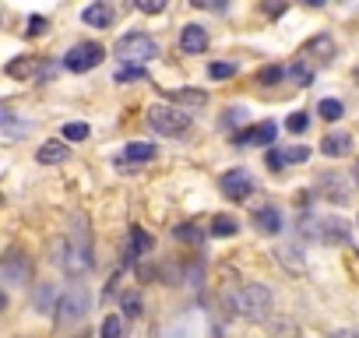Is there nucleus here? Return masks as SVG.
Listing matches in <instances>:
<instances>
[{
	"instance_id": "32",
	"label": "nucleus",
	"mask_w": 359,
	"mask_h": 338,
	"mask_svg": "<svg viewBox=\"0 0 359 338\" xmlns=\"http://www.w3.org/2000/svg\"><path fill=\"white\" fill-rule=\"evenodd\" d=\"M282 155H285V165H289V162H303V158H310V148H303V144H299V148H282Z\"/></svg>"
},
{
	"instance_id": "29",
	"label": "nucleus",
	"mask_w": 359,
	"mask_h": 338,
	"mask_svg": "<svg viewBox=\"0 0 359 338\" xmlns=\"http://www.w3.org/2000/svg\"><path fill=\"white\" fill-rule=\"evenodd\" d=\"M141 15H162L165 11V4H162V0H137V4H134Z\"/></svg>"
},
{
	"instance_id": "18",
	"label": "nucleus",
	"mask_w": 359,
	"mask_h": 338,
	"mask_svg": "<svg viewBox=\"0 0 359 338\" xmlns=\"http://www.w3.org/2000/svg\"><path fill=\"white\" fill-rule=\"evenodd\" d=\"M236 229H240V222L233 219V215H215L212 219V236H236Z\"/></svg>"
},
{
	"instance_id": "10",
	"label": "nucleus",
	"mask_w": 359,
	"mask_h": 338,
	"mask_svg": "<svg viewBox=\"0 0 359 338\" xmlns=\"http://www.w3.org/2000/svg\"><path fill=\"white\" fill-rule=\"evenodd\" d=\"M331 57H334V39H331V36H317V39H310V43L303 46V64H310V60L327 64Z\"/></svg>"
},
{
	"instance_id": "7",
	"label": "nucleus",
	"mask_w": 359,
	"mask_h": 338,
	"mask_svg": "<svg viewBox=\"0 0 359 338\" xmlns=\"http://www.w3.org/2000/svg\"><path fill=\"white\" fill-rule=\"evenodd\" d=\"M0 275H4L8 285H25L29 275H32V261H29V254L11 250V254L4 257V264H0Z\"/></svg>"
},
{
	"instance_id": "5",
	"label": "nucleus",
	"mask_w": 359,
	"mask_h": 338,
	"mask_svg": "<svg viewBox=\"0 0 359 338\" xmlns=\"http://www.w3.org/2000/svg\"><path fill=\"white\" fill-rule=\"evenodd\" d=\"M88 313V292L85 289H71V292H64L60 299H57V317L64 320V324H74V320H81Z\"/></svg>"
},
{
	"instance_id": "13",
	"label": "nucleus",
	"mask_w": 359,
	"mask_h": 338,
	"mask_svg": "<svg viewBox=\"0 0 359 338\" xmlns=\"http://www.w3.org/2000/svg\"><path fill=\"white\" fill-rule=\"evenodd\" d=\"M169 106H205L208 102V92L201 88H176V92H165Z\"/></svg>"
},
{
	"instance_id": "30",
	"label": "nucleus",
	"mask_w": 359,
	"mask_h": 338,
	"mask_svg": "<svg viewBox=\"0 0 359 338\" xmlns=\"http://www.w3.org/2000/svg\"><path fill=\"white\" fill-rule=\"evenodd\" d=\"M208 74H212L215 81H222V78H233V74H236V64H212V67H208Z\"/></svg>"
},
{
	"instance_id": "38",
	"label": "nucleus",
	"mask_w": 359,
	"mask_h": 338,
	"mask_svg": "<svg viewBox=\"0 0 359 338\" xmlns=\"http://www.w3.org/2000/svg\"><path fill=\"white\" fill-rule=\"evenodd\" d=\"M355 78H359V67H355Z\"/></svg>"
},
{
	"instance_id": "1",
	"label": "nucleus",
	"mask_w": 359,
	"mask_h": 338,
	"mask_svg": "<svg viewBox=\"0 0 359 338\" xmlns=\"http://www.w3.org/2000/svg\"><path fill=\"white\" fill-rule=\"evenodd\" d=\"M113 53H116L120 60H130L134 67H144V60L158 57V43H155L148 32H127V36L113 46Z\"/></svg>"
},
{
	"instance_id": "22",
	"label": "nucleus",
	"mask_w": 359,
	"mask_h": 338,
	"mask_svg": "<svg viewBox=\"0 0 359 338\" xmlns=\"http://www.w3.org/2000/svg\"><path fill=\"white\" fill-rule=\"evenodd\" d=\"M282 78H289V67H264L257 74V85H278Z\"/></svg>"
},
{
	"instance_id": "17",
	"label": "nucleus",
	"mask_w": 359,
	"mask_h": 338,
	"mask_svg": "<svg viewBox=\"0 0 359 338\" xmlns=\"http://www.w3.org/2000/svg\"><path fill=\"white\" fill-rule=\"evenodd\" d=\"M148 158H155V148H151V144H127L116 162L127 165V162H148Z\"/></svg>"
},
{
	"instance_id": "37",
	"label": "nucleus",
	"mask_w": 359,
	"mask_h": 338,
	"mask_svg": "<svg viewBox=\"0 0 359 338\" xmlns=\"http://www.w3.org/2000/svg\"><path fill=\"white\" fill-rule=\"evenodd\" d=\"M355 184H359V165H355Z\"/></svg>"
},
{
	"instance_id": "35",
	"label": "nucleus",
	"mask_w": 359,
	"mask_h": 338,
	"mask_svg": "<svg viewBox=\"0 0 359 338\" xmlns=\"http://www.w3.org/2000/svg\"><path fill=\"white\" fill-rule=\"evenodd\" d=\"M43 29H46V18H39V15H32V18H29V32L36 36V32H43Z\"/></svg>"
},
{
	"instance_id": "11",
	"label": "nucleus",
	"mask_w": 359,
	"mask_h": 338,
	"mask_svg": "<svg viewBox=\"0 0 359 338\" xmlns=\"http://www.w3.org/2000/svg\"><path fill=\"white\" fill-rule=\"evenodd\" d=\"M275 134H278V127H275L271 120H264V123H257V127L236 134V144H268V141H275Z\"/></svg>"
},
{
	"instance_id": "12",
	"label": "nucleus",
	"mask_w": 359,
	"mask_h": 338,
	"mask_svg": "<svg viewBox=\"0 0 359 338\" xmlns=\"http://www.w3.org/2000/svg\"><path fill=\"white\" fill-rule=\"evenodd\" d=\"M67 155H71V148H67L64 141H46V144H39V151H36V158H39L43 165H60V162H67Z\"/></svg>"
},
{
	"instance_id": "36",
	"label": "nucleus",
	"mask_w": 359,
	"mask_h": 338,
	"mask_svg": "<svg viewBox=\"0 0 359 338\" xmlns=\"http://www.w3.org/2000/svg\"><path fill=\"white\" fill-rule=\"evenodd\" d=\"M240 116H243V109H229V116H226V120H222V123H236V120H240Z\"/></svg>"
},
{
	"instance_id": "28",
	"label": "nucleus",
	"mask_w": 359,
	"mask_h": 338,
	"mask_svg": "<svg viewBox=\"0 0 359 338\" xmlns=\"http://www.w3.org/2000/svg\"><path fill=\"white\" fill-rule=\"evenodd\" d=\"M130 243H134V250H137V254H141V250H151V236H148V233H141L137 226L130 229Z\"/></svg>"
},
{
	"instance_id": "20",
	"label": "nucleus",
	"mask_w": 359,
	"mask_h": 338,
	"mask_svg": "<svg viewBox=\"0 0 359 338\" xmlns=\"http://www.w3.org/2000/svg\"><path fill=\"white\" fill-rule=\"evenodd\" d=\"M317 113H320L324 120H341V116H345V106H341L338 99H320V102H317Z\"/></svg>"
},
{
	"instance_id": "2",
	"label": "nucleus",
	"mask_w": 359,
	"mask_h": 338,
	"mask_svg": "<svg viewBox=\"0 0 359 338\" xmlns=\"http://www.w3.org/2000/svg\"><path fill=\"white\" fill-rule=\"evenodd\" d=\"M148 123L158 134H165V137H180V134L191 130V113H184L180 106H151L148 109Z\"/></svg>"
},
{
	"instance_id": "8",
	"label": "nucleus",
	"mask_w": 359,
	"mask_h": 338,
	"mask_svg": "<svg viewBox=\"0 0 359 338\" xmlns=\"http://www.w3.org/2000/svg\"><path fill=\"white\" fill-rule=\"evenodd\" d=\"M81 22L92 25V29H109V25L116 22V8L106 4V0H99V4H88V8L81 11Z\"/></svg>"
},
{
	"instance_id": "6",
	"label": "nucleus",
	"mask_w": 359,
	"mask_h": 338,
	"mask_svg": "<svg viewBox=\"0 0 359 338\" xmlns=\"http://www.w3.org/2000/svg\"><path fill=\"white\" fill-rule=\"evenodd\" d=\"M222 191H226L229 201H247L257 191V184H254V177L247 173V169H229V173L222 177Z\"/></svg>"
},
{
	"instance_id": "24",
	"label": "nucleus",
	"mask_w": 359,
	"mask_h": 338,
	"mask_svg": "<svg viewBox=\"0 0 359 338\" xmlns=\"http://www.w3.org/2000/svg\"><path fill=\"white\" fill-rule=\"evenodd\" d=\"M60 137H64V141H85V137H88V123H64Z\"/></svg>"
},
{
	"instance_id": "9",
	"label": "nucleus",
	"mask_w": 359,
	"mask_h": 338,
	"mask_svg": "<svg viewBox=\"0 0 359 338\" xmlns=\"http://www.w3.org/2000/svg\"><path fill=\"white\" fill-rule=\"evenodd\" d=\"M180 50L184 53H205L208 50V32L201 25H184L180 29Z\"/></svg>"
},
{
	"instance_id": "26",
	"label": "nucleus",
	"mask_w": 359,
	"mask_h": 338,
	"mask_svg": "<svg viewBox=\"0 0 359 338\" xmlns=\"http://www.w3.org/2000/svg\"><path fill=\"white\" fill-rule=\"evenodd\" d=\"M306 127H310V116H306V113H292V116L285 120V130H289V134H303Z\"/></svg>"
},
{
	"instance_id": "23",
	"label": "nucleus",
	"mask_w": 359,
	"mask_h": 338,
	"mask_svg": "<svg viewBox=\"0 0 359 338\" xmlns=\"http://www.w3.org/2000/svg\"><path fill=\"white\" fill-rule=\"evenodd\" d=\"M289 78H292L296 85H310V81H313V67H310V64H292V67H289Z\"/></svg>"
},
{
	"instance_id": "31",
	"label": "nucleus",
	"mask_w": 359,
	"mask_h": 338,
	"mask_svg": "<svg viewBox=\"0 0 359 338\" xmlns=\"http://www.w3.org/2000/svg\"><path fill=\"white\" fill-rule=\"evenodd\" d=\"M268 169H271V173H282V169H285V155H282V148H271V151H268Z\"/></svg>"
},
{
	"instance_id": "15",
	"label": "nucleus",
	"mask_w": 359,
	"mask_h": 338,
	"mask_svg": "<svg viewBox=\"0 0 359 338\" xmlns=\"http://www.w3.org/2000/svg\"><path fill=\"white\" fill-rule=\"evenodd\" d=\"M254 226H257V233L275 236V233H282V212H278V208H261V212L254 215Z\"/></svg>"
},
{
	"instance_id": "27",
	"label": "nucleus",
	"mask_w": 359,
	"mask_h": 338,
	"mask_svg": "<svg viewBox=\"0 0 359 338\" xmlns=\"http://www.w3.org/2000/svg\"><path fill=\"white\" fill-rule=\"evenodd\" d=\"M144 67H120L116 71V81H144Z\"/></svg>"
},
{
	"instance_id": "33",
	"label": "nucleus",
	"mask_w": 359,
	"mask_h": 338,
	"mask_svg": "<svg viewBox=\"0 0 359 338\" xmlns=\"http://www.w3.org/2000/svg\"><path fill=\"white\" fill-rule=\"evenodd\" d=\"M271 334L282 338V334H296V324L292 320H271Z\"/></svg>"
},
{
	"instance_id": "3",
	"label": "nucleus",
	"mask_w": 359,
	"mask_h": 338,
	"mask_svg": "<svg viewBox=\"0 0 359 338\" xmlns=\"http://www.w3.org/2000/svg\"><path fill=\"white\" fill-rule=\"evenodd\" d=\"M236 310H240L243 317H250V320H268L271 292H268L264 285L250 282V285H243V289H240V296H236Z\"/></svg>"
},
{
	"instance_id": "21",
	"label": "nucleus",
	"mask_w": 359,
	"mask_h": 338,
	"mask_svg": "<svg viewBox=\"0 0 359 338\" xmlns=\"http://www.w3.org/2000/svg\"><path fill=\"white\" fill-rule=\"evenodd\" d=\"M120 310H123V317H141L144 303H141L137 292H123V296H120Z\"/></svg>"
},
{
	"instance_id": "34",
	"label": "nucleus",
	"mask_w": 359,
	"mask_h": 338,
	"mask_svg": "<svg viewBox=\"0 0 359 338\" xmlns=\"http://www.w3.org/2000/svg\"><path fill=\"white\" fill-rule=\"evenodd\" d=\"M176 236H180V240H201V229H191V226H180V229H176Z\"/></svg>"
},
{
	"instance_id": "25",
	"label": "nucleus",
	"mask_w": 359,
	"mask_h": 338,
	"mask_svg": "<svg viewBox=\"0 0 359 338\" xmlns=\"http://www.w3.org/2000/svg\"><path fill=\"white\" fill-rule=\"evenodd\" d=\"M120 334H123V317L109 313V317L102 320V338H120Z\"/></svg>"
},
{
	"instance_id": "16",
	"label": "nucleus",
	"mask_w": 359,
	"mask_h": 338,
	"mask_svg": "<svg viewBox=\"0 0 359 338\" xmlns=\"http://www.w3.org/2000/svg\"><path fill=\"white\" fill-rule=\"evenodd\" d=\"M317 236L327 240V243H341V240H348V222H341V219H320Z\"/></svg>"
},
{
	"instance_id": "4",
	"label": "nucleus",
	"mask_w": 359,
	"mask_h": 338,
	"mask_svg": "<svg viewBox=\"0 0 359 338\" xmlns=\"http://www.w3.org/2000/svg\"><path fill=\"white\" fill-rule=\"evenodd\" d=\"M102 57H106V50H102L99 43H78V46H71V50H67L64 67H67V71H74V74H85V71L99 67V64H102Z\"/></svg>"
},
{
	"instance_id": "19",
	"label": "nucleus",
	"mask_w": 359,
	"mask_h": 338,
	"mask_svg": "<svg viewBox=\"0 0 359 338\" xmlns=\"http://www.w3.org/2000/svg\"><path fill=\"white\" fill-rule=\"evenodd\" d=\"M8 74H11V78H29V74H36V57L11 60V64H8Z\"/></svg>"
},
{
	"instance_id": "14",
	"label": "nucleus",
	"mask_w": 359,
	"mask_h": 338,
	"mask_svg": "<svg viewBox=\"0 0 359 338\" xmlns=\"http://www.w3.org/2000/svg\"><path fill=\"white\" fill-rule=\"evenodd\" d=\"M320 151H324L327 158L348 155V151H352V134H327V137L320 141Z\"/></svg>"
}]
</instances>
